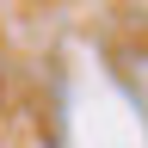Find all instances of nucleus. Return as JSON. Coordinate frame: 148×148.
I'll return each instance as SVG.
<instances>
[]
</instances>
